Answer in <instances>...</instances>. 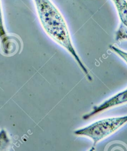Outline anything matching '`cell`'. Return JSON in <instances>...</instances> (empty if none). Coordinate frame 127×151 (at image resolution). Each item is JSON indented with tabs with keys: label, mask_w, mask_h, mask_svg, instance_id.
I'll list each match as a JSON object with an SVG mask.
<instances>
[{
	"label": "cell",
	"mask_w": 127,
	"mask_h": 151,
	"mask_svg": "<svg viewBox=\"0 0 127 151\" xmlns=\"http://www.w3.org/2000/svg\"><path fill=\"white\" fill-rule=\"evenodd\" d=\"M34 2L45 32L72 56L86 78L92 81V78L73 45L66 23L58 9L50 0H34Z\"/></svg>",
	"instance_id": "cell-1"
},
{
	"label": "cell",
	"mask_w": 127,
	"mask_h": 151,
	"mask_svg": "<svg viewBox=\"0 0 127 151\" xmlns=\"http://www.w3.org/2000/svg\"><path fill=\"white\" fill-rule=\"evenodd\" d=\"M126 122L127 116L104 119L86 127L78 129L73 132V134L76 136L91 138L95 146L98 142L116 131Z\"/></svg>",
	"instance_id": "cell-2"
},
{
	"label": "cell",
	"mask_w": 127,
	"mask_h": 151,
	"mask_svg": "<svg viewBox=\"0 0 127 151\" xmlns=\"http://www.w3.org/2000/svg\"><path fill=\"white\" fill-rule=\"evenodd\" d=\"M126 102H127V89L118 93L101 104L94 106L91 112L83 116V119L85 120L88 119L108 109L119 106Z\"/></svg>",
	"instance_id": "cell-3"
},
{
	"label": "cell",
	"mask_w": 127,
	"mask_h": 151,
	"mask_svg": "<svg viewBox=\"0 0 127 151\" xmlns=\"http://www.w3.org/2000/svg\"><path fill=\"white\" fill-rule=\"evenodd\" d=\"M117 9L119 16L122 22L121 27L127 29V2L125 0H112ZM117 40L127 38V31L119 28L116 32Z\"/></svg>",
	"instance_id": "cell-4"
},
{
	"label": "cell",
	"mask_w": 127,
	"mask_h": 151,
	"mask_svg": "<svg viewBox=\"0 0 127 151\" xmlns=\"http://www.w3.org/2000/svg\"><path fill=\"white\" fill-rule=\"evenodd\" d=\"M9 37L2 41H1V50L2 54L6 56L12 55L17 53L21 48V45L18 38Z\"/></svg>",
	"instance_id": "cell-5"
},
{
	"label": "cell",
	"mask_w": 127,
	"mask_h": 151,
	"mask_svg": "<svg viewBox=\"0 0 127 151\" xmlns=\"http://www.w3.org/2000/svg\"><path fill=\"white\" fill-rule=\"evenodd\" d=\"M11 139L5 129L0 130V151H8L11 146Z\"/></svg>",
	"instance_id": "cell-6"
},
{
	"label": "cell",
	"mask_w": 127,
	"mask_h": 151,
	"mask_svg": "<svg viewBox=\"0 0 127 151\" xmlns=\"http://www.w3.org/2000/svg\"><path fill=\"white\" fill-rule=\"evenodd\" d=\"M7 36L8 35L6 34V32L5 30V28L4 25L3 17H2V13L1 6L0 4V40L1 41L5 40L7 37Z\"/></svg>",
	"instance_id": "cell-7"
},
{
	"label": "cell",
	"mask_w": 127,
	"mask_h": 151,
	"mask_svg": "<svg viewBox=\"0 0 127 151\" xmlns=\"http://www.w3.org/2000/svg\"><path fill=\"white\" fill-rule=\"evenodd\" d=\"M109 48L112 51H113L114 52L117 54L118 55H119L123 60H124L127 63V52H126L124 51H122V50L119 49V48H118L115 45H109Z\"/></svg>",
	"instance_id": "cell-8"
},
{
	"label": "cell",
	"mask_w": 127,
	"mask_h": 151,
	"mask_svg": "<svg viewBox=\"0 0 127 151\" xmlns=\"http://www.w3.org/2000/svg\"><path fill=\"white\" fill-rule=\"evenodd\" d=\"M88 151H95V147L94 146H93Z\"/></svg>",
	"instance_id": "cell-9"
}]
</instances>
